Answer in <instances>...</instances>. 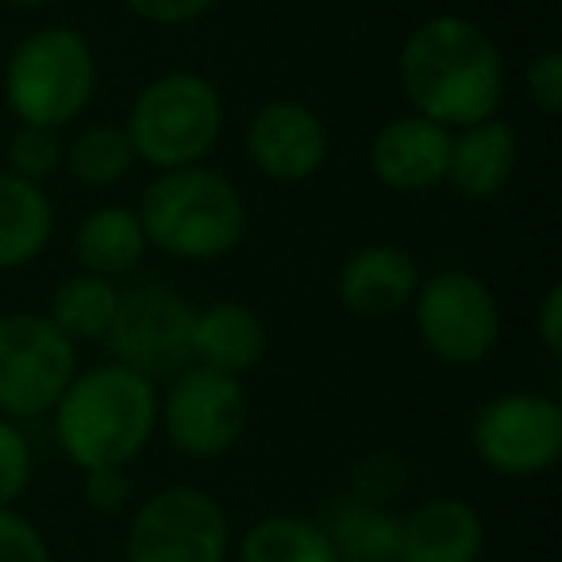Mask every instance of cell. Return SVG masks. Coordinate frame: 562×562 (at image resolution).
<instances>
[{
  "instance_id": "cell-4",
  "label": "cell",
  "mask_w": 562,
  "mask_h": 562,
  "mask_svg": "<svg viewBox=\"0 0 562 562\" xmlns=\"http://www.w3.org/2000/svg\"><path fill=\"white\" fill-rule=\"evenodd\" d=\"M124 132L135 158L155 170L201 166L224 132L220 89L201 74H162L139 89Z\"/></svg>"
},
{
  "instance_id": "cell-5",
  "label": "cell",
  "mask_w": 562,
  "mask_h": 562,
  "mask_svg": "<svg viewBox=\"0 0 562 562\" xmlns=\"http://www.w3.org/2000/svg\"><path fill=\"white\" fill-rule=\"evenodd\" d=\"M97 89L93 47L74 27H40L4 66V101L20 124L66 127L89 109Z\"/></svg>"
},
{
  "instance_id": "cell-9",
  "label": "cell",
  "mask_w": 562,
  "mask_h": 562,
  "mask_svg": "<svg viewBox=\"0 0 562 562\" xmlns=\"http://www.w3.org/2000/svg\"><path fill=\"white\" fill-rule=\"evenodd\" d=\"M193 321L196 308L170 285L143 281L120 290L112 328L104 336L112 362L143 378H173L193 362Z\"/></svg>"
},
{
  "instance_id": "cell-1",
  "label": "cell",
  "mask_w": 562,
  "mask_h": 562,
  "mask_svg": "<svg viewBox=\"0 0 562 562\" xmlns=\"http://www.w3.org/2000/svg\"><path fill=\"white\" fill-rule=\"evenodd\" d=\"M401 89L416 116L462 132L493 120L505 97L501 47L470 16H431L408 32L401 47Z\"/></svg>"
},
{
  "instance_id": "cell-30",
  "label": "cell",
  "mask_w": 562,
  "mask_h": 562,
  "mask_svg": "<svg viewBox=\"0 0 562 562\" xmlns=\"http://www.w3.org/2000/svg\"><path fill=\"white\" fill-rule=\"evenodd\" d=\"M536 331L551 355H562V285H551L536 308Z\"/></svg>"
},
{
  "instance_id": "cell-13",
  "label": "cell",
  "mask_w": 562,
  "mask_h": 562,
  "mask_svg": "<svg viewBox=\"0 0 562 562\" xmlns=\"http://www.w3.org/2000/svg\"><path fill=\"white\" fill-rule=\"evenodd\" d=\"M447 150H451V132L431 120L416 116H393L390 124L378 127L370 139V170L393 193H428L443 186L447 173Z\"/></svg>"
},
{
  "instance_id": "cell-28",
  "label": "cell",
  "mask_w": 562,
  "mask_h": 562,
  "mask_svg": "<svg viewBox=\"0 0 562 562\" xmlns=\"http://www.w3.org/2000/svg\"><path fill=\"white\" fill-rule=\"evenodd\" d=\"M86 505L93 513H104V516H116L127 508L132 501V477H127V467H101V470H86Z\"/></svg>"
},
{
  "instance_id": "cell-3",
  "label": "cell",
  "mask_w": 562,
  "mask_h": 562,
  "mask_svg": "<svg viewBox=\"0 0 562 562\" xmlns=\"http://www.w3.org/2000/svg\"><path fill=\"white\" fill-rule=\"evenodd\" d=\"M147 235V247H158L186 262H212L239 247L247 232V209L232 181L209 166L162 170L139 196L135 209Z\"/></svg>"
},
{
  "instance_id": "cell-7",
  "label": "cell",
  "mask_w": 562,
  "mask_h": 562,
  "mask_svg": "<svg viewBox=\"0 0 562 562\" xmlns=\"http://www.w3.org/2000/svg\"><path fill=\"white\" fill-rule=\"evenodd\" d=\"M420 344L447 367H477L501 344V305L470 270H439L413 297Z\"/></svg>"
},
{
  "instance_id": "cell-25",
  "label": "cell",
  "mask_w": 562,
  "mask_h": 562,
  "mask_svg": "<svg viewBox=\"0 0 562 562\" xmlns=\"http://www.w3.org/2000/svg\"><path fill=\"white\" fill-rule=\"evenodd\" d=\"M32 482V443L16 420L0 416V508H12Z\"/></svg>"
},
{
  "instance_id": "cell-23",
  "label": "cell",
  "mask_w": 562,
  "mask_h": 562,
  "mask_svg": "<svg viewBox=\"0 0 562 562\" xmlns=\"http://www.w3.org/2000/svg\"><path fill=\"white\" fill-rule=\"evenodd\" d=\"M66 166L86 189H109L127 178L135 166V150L124 127L93 124L78 132L66 147Z\"/></svg>"
},
{
  "instance_id": "cell-2",
  "label": "cell",
  "mask_w": 562,
  "mask_h": 562,
  "mask_svg": "<svg viewBox=\"0 0 562 562\" xmlns=\"http://www.w3.org/2000/svg\"><path fill=\"white\" fill-rule=\"evenodd\" d=\"M50 413L55 439L74 467H127L139 459L158 428V393L150 378L109 362L74 374Z\"/></svg>"
},
{
  "instance_id": "cell-24",
  "label": "cell",
  "mask_w": 562,
  "mask_h": 562,
  "mask_svg": "<svg viewBox=\"0 0 562 562\" xmlns=\"http://www.w3.org/2000/svg\"><path fill=\"white\" fill-rule=\"evenodd\" d=\"M63 158H66V147L55 127L20 124L9 143V173H16V178H24V181H35V186H43V181L63 166Z\"/></svg>"
},
{
  "instance_id": "cell-18",
  "label": "cell",
  "mask_w": 562,
  "mask_h": 562,
  "mask_svg": "<svg viewBox=\"0 0 562 562\" xmlns=\"http://www.w3.org/2000/svg\"><path fill=\"white\" fill-rule=\"evenodd\" d=\"M55 235V204L43 186L0 170V270H20Z\"/></svg>"
},
{
  "instance_id": "cell-19",
  "label": "cell",
  "mask_w": 562,
  "mask_h": 562,
  "mask_svg": "<svg viewBox=\"0 0 562 562\" xmlns=\"http://www.w3.org/2000/svg\"><path fill=\"white\" fill-rule=\"evenodd\" d=\"M74 250H78V262L86 273L116 281L143 262V255H147V235H143V224H139V216H135V209L104 204V209H93L81 220Z\"/></svg>"
},
{
  "instance_id": "cell-11",
  "label": "cell",
  "mask_w": 562,
  "mask_h": 562,
  "mask_svg": "<svg viewBox=\"0 0 562 562\" xmlns=\"http://www.w3.org/2000/svg\"><path fill=\"white\" fill-rule=\"evenodd\" d=\"M158 420L173 451L186 459H220L247 431L250 401L239 378L216 374L209 367H186L173 374L166 397L158 401Z\"/></svg>"
},
{
  "instance_id": "cell-14",
  "label": "cell",
  "mask_w": 562,
  "mask_h": 562,
  "mask_svg": "<svg viewBox=\"0 0 562 562\" xmlns=\"http://www.w3.org/2000/svg\"><path fill=\"white\" fill-rule=\"evenodd\" d=\"M420 290V266L408 250L393 243H370L347 255L336 273V297L351 316L362 321H382L397 316L413 305Z\"/></svg>"
},
{
  "instance_id": "cell-15",
  "label": "cell",
  "mask_w": 562,
  "mask_h": 562,
  "mask_svg": "<svg viewBox=\"0 0 562 562\" xmlns=\"http://www.w3.org/2000/svg\"><path fill=\"white\" fill-rule=\"evenodd\" d=\"M485 551V520L462 497H431L401 516L397 562H477Z\"/></svg>"
},
{
  "instance_id": "cell-17",
  "label": "cell",
  "mask_w": 562,
  "mask_h": 562,
  "mask_svg": "<svg viewBox=\"0 0 562 562\" xmlns=\"http://www.w3.org/2000/svg\"><path fill=\"white\" fill-rule=\"evenodd\" d=\"M266 328L239 301H216L193 321V362L216 374L243 378L262 362Z\"/></svg>"
},
{
  "instance_id": "cell-12",
  "label": "cell",
  "mask_w": 562,
  "mask_h": 562,
  "mask_svg": "<svg viewBox=\"0 0 562 562\" xmlns=\"http://www.w3.org/2000/svg\"><path fill=\"white\" fill-rule=\"evenodd\" d=\"M247 158L273 181H305L328 158V127L308 104L270 101L247 124Z\"/></svg>"
},
{
  "instance_id": "cell-29",
  "label": "cell",
  "mask_w": 562,
  "mask_h": 562,
  "mask_svg": "<svg viewBox=\"0 0 562 562\" xmlns=\"http://www.w3.org/2000/svg\"><path fill=\"white\" fill-rule=\"evenodd\" d=\"M124 4L139 20H147V24L178 27V24H189V20L204 16L209 9H216L220 0H124Z\"/></svg>"
},
{
  "instance_id": "cell-26",
  "label": "cell",
  "mask_w": 562,
  "mask_h": 562,
  "mask_svg": "<svg viewBox=\"0 0 562 562\" xmlns=\"http://www.w3.org/2000/svg\"><path fill=\"white\" fill-rule=\"evenodd\" d=\"M0 562H55L47 536L16 508H0Z\"/></svg>"
},
{
  "instance_id": "cell-6",
  "label": "cell",
  "mask_w": 562,
  "mask_h": 562,
  "mask_svg": "<svg viewBox=\"0 0 562 562\" xmlns=\"http://www.w3.org/2000/svg\"><path fill=\"white\" fill-rule=\"evenodd\" d=\"M232 524L212 493L170 485L143 501L127 520V562H227Z\"/></svg>"
},
{
  "instance_id": "cell-16",
  "label": "cell",
  "mask_w": 562,
  "mask_h": 562,
  "mask_svg": "<svg viewBox=\"0 0 562 562\" xmlns=\"http://www.w3.org/2000/svg\"><path fill=\"white\" fill-rule=\"evenodd\" d=\"M516 170V132L497 116L451 135L443 186L467 201H490L513 181Z\"/></svg>"
},
{
  "instance_id": "cell-31",
  "label": "cell",
  "mask_w": 562,
  "mask_h": 562,
  "mask_svg": "<svg viewBox=\"0 0 562 562\" xmlns=\"http://www.w3.org/2000/svg\"><path fill=\"white\" fill-rule=\"evenodd\" d=\"M4 4H12V9H43L50 0H4Z\"/></svg>"
},
{
  "instance_id": "cell-22",
  "label": "cell",
  "mask_w": 562,
  "mask_h": 562,
  "mask_svg": "<svg viewBox=\"0 0 562 562\" xmlns=\"http://www.w3.org/2000/svg\"><path fill=\"white\" fill-rule=\"evenodd\" d=\"M120 305L116 281L97 278V273H74L50 297L47 321L58 328V336H66L70 344H97L109 336L112 316Z\"/></svg>"
},
{
  "instance_id": "cell-20",
  "label": "cell",
  "mask_w": 562,
  "mask_h": 562,
  "mask_svg": "<svg viewBox=\"0 0 562 562\" xmlns=\"http://www.w3.org/2000/svg\"><path fill=\"white\" fill-rule=\"evenodd\" d=\"M239 562H339L336 543L324 531V524L308 516L273 513L255 520L239 536L235 547Z\"/></svg>"
},
{
  "instance_id": "cell-8",
  "label": "cell",
  "mask_w": 562,
  "mask_h": 562,
  "mask_svg": "<svg viewBox=\"0 0 562 562\" xmlns=\"http://www.w3.org/2000/svg\"><path fill=\"white\" fill-rule=\"evenodd\" d=\"M78 374V351L40 313L0 316V416H47Z\"/></svg>"
},
{
  "instance_id": "cell-21",
  "label": "cell",
  "mask_w": 562,
  "mask_h": 562,
  "mask_svg": "<svg viewBox=\"0 0 562 562\" xmlns=\"http://www.w3.org/2000/svg\"><path fill=\"white\" fill-rule=\"evenodd\" d=\"M324 531L336 543L339 562H397L401 516L382 501H347L331 513Z\"/></svg>"
},
{
  "instance_id": "cell-27",
  "label": "cell",
  "mask_w": 562,
  "mask_h": 562,
  "mask_svg": "<svg viewBox=\"0 0 562 562\" xmlns=\"http://www.w3.org/2000/svg\"><path fill=\"white\" fill-rule=\"evenodd\" d=\"M524 93L543 116H559L562 109V55L559 50H543L528 63L524 70Z\"/></svg>"
},
{
  "instance_id": "cell-10",
  "label": "cell",
  "mask_w": 562,
  "mask_h": 562,
  "mask_svg": "<svg viewBox=\"0 0 562 562\" xmlns=\"http://www.w3.org/2000/svg\"><path fill=\"white\" fill-rule=\"evenodd\" d=\"M477 459L497 477H536L562 454V408L547 393H501L485 401L470 428Z\"/></svg>"
}]
</instances>
